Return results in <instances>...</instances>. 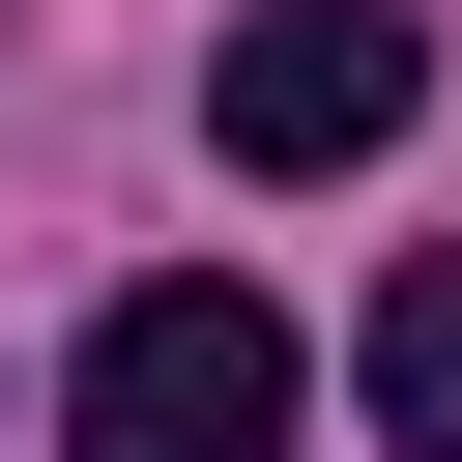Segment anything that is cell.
Returning a JSON list of instances; mask_svg holds the SVG:
<instances>
[{
	"instance_id": "6da1fadb",
	"label": "cell",
	"mask_w": 462,
	"mask_h": 462,
	"mask_svg": "<svg viewBox=\"0 0 462 462\" xmlns=\"http://www.w3.org/2000/svg\"><path fill=\"white\" fill-rule=\"evenodd\" d=\"M58 462H289V318H260L231 260L116 289V318H87V375H58Z\"/></svg>"
},
{
	"instance_id": "7a4b0ae2",
	"label": "cell",
	"mask_w": 462,
	"mask_h": 462,
	"mask_svg": "<svg viewBox=\"0 0 462 462\" xmlns=\"http://www.w3.org/2000/svg\"><path fill=\"white\" fill-rule=\"evenodd\" d=\"M404 116H433V0H260L202 58V144L231 173H375Z\"/></svg>"
},
{
	"instance_id": "3957f363",
	"label": "cell",
	"mask_w": 462,
	"mask_h": 462,
	"mask_svg": "<svg viewBox=\"0 0 462 462\" xmlns=\"http://www.w3.org/2000/svg\"><path fill=\"white\" fill-rule=\"evenodd\" d=\"M346 375H375V433H404V462H462V231L375 289V346H346Z\"/></svg>"
}]
</instances>
